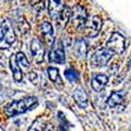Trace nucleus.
Listing matches in <instances>:
<instances>
[{
	"instance_id": "obj_4",
	"label": "nucleus",
	"mask_w": 131,
	"mask_h": 131,
	"mask_svg": "<svg viewBox=\"0 0 131 131\" xmlns=\"http://www.w3.org/2000/svg\"><path fill=\"white\" fill-rule=\"evenodd\" d=\"M116 54L112 50L104 47V49H98L97 51L92 54L91 57V64L93 66H104L110 61V59Z\"/></svg>"
},
{
	"instance_id": "obj_14",
	"label": "nucleus",
	"mask_w": 131,
	"mask_h": 131,
	"mask_svg": "<svg viewBox=\"0 0 131 131\" xmlns=\"http://www.w3.org/2000/svg\"><path fill=\"white\" fill-rule=\"evenodd\" d=\"M9 67L12 70V73H13V78H14L15 82H21L23 80V72L21 70L19 69V63L17 60V57L15 54H13L9 59Z\"/></svg>"
},
{
	"instance_id": "obj_12",
	"label": "nucleus",
	"mask_w": 131,
	"mask_h": 131,
	"mask_svg": "<svg viewBox=\"0 0 131 131\" xmlns=\"http://www.w3.org/2000/svg\"><path fill=\"white\" fill-rule=\"evenodd\" d=\"M109 78L105 74H97V76L91 80V86L96 92H101L104 89V86L107 84Z\"/></svg>"
},
{
	"instance_id": "obj_1",
	"label": "nucleus",
	"mask_w": 131,
	"mask_h": 131,
	"mask_svg": "<svg viewBox=\"0 0 131 131\" xmlns=\"http://www.w3.org/2000/svg\"><path fill=\"white\" fill-rule=\"evenodd\" d=\"M37 103H38L37 98L33 97V96H30V97L23 98L20 101L12 102V103L5 109V112H6L7 116H9V117L18 116V115L25 113L26 111H30V110H32L33 107H36Z\"/></svg>"
},
{
	"instance_id": "obj_13",
	"label": "nucleus",
	"mask_w": 131,
	"mask_h": 131,
	"mask_svg": "<svg viewBox=\"0 0 131 131\" xmlns=\"http://www.w3.org/2000/svg\"><path fill=\"white\" fill-rule=\"evenodd\" d=\"M28 131H53V125L46 123L44 118H38L31 125Z\"/></svg>"
},
{
	"instance_id": "obj_9",
	"label": "nucleus",
	"mask_w": 131,
	"mask_h": 131,
	"mask_svg": "<svg viewBox=\"0 0 131 131\" xmlns=\"http://www.w3.org/2000/svg\"><path fill=\"white\" fill-rule=\"evenodd\" d=\"M41 34H43L44 39H45L47 46H52L54 44V32H53V27L49 21H44L41 24Z\"/></svg>"
},
{
	"instance_id": "obj_21",
	"label": "nucleus",
	"mask_w": 131,
	"mask_h": 131,
	"mask_svg": "<svg viewBox=\"0 0 131 131\" xmlns=\"http://www.w3.org/2000/svg\"><path fill=\"white\" fill-rule=\"evenodd\" d=\"M28 77H30V80L33 83V84H36V85L39 84V77H38V74H37L36 72H31L30 74H28Z\"/></svg>"
},
{
	"instance_id": "obj_17",
	"label": "nucleus",
	"mask_w": 131,
	"mask_h": 131,
	"mask_svg": "<svg viewBox=\"0 0 131 131\" xmlns=\"http://www.w3.org/2000/svg\"><path fill=\"white\" fill-rule=\"evenodd\" d=\"M47 73H49V78L53 83L58 84L59 86L63 85V83H61V80H60V76H59L58 69H56V67H52L51 66V67H49V69H47Z\"/></svg>"
},
{
	"instance_id": "obj_5",
	"label": "nucleus",
	"mask_w": 131,
	"mask_h": 131,
	"mask_svg": "<svg viewBox=\"0 0 131 131\" xmlns=\"http://www.w3.org/2000/svg\"><path fill=\"white\" fill-rule=\"evenodd\" d=\"M102 19L101 17H98V15H93L91 18H88L86 20L85 25H84V33L86 34V37L89 38H95L99 34L102 30Z\"/></svg>"
},
{
	"instance_id": "obj_20",
	"label": "nucleus",
	"mask_w": 131,
	"mask_h": 131,
	"mask_svg": "<svg viewBox=\"0 0 131 131\" xmlns=\"http://www.w3.org/2000/svg\"><path fill=\"white\" fill-rule=\"evenodd\" d=\"M15 57H17V60H18V63L21 66H24V67H30V63H28V60H27V58H26V56L23 53V52H18L17 54H15Z\"/></svg>"
},
{
	"instance_id": "obj_18",
	"label": "nucleus",
	"mask_w": 131,
	"mask_h": 131,
	"mask_svg": "<svg viewBox=\"0 0 131 131\" xmlns=\"http://www.w3.org/2000/svg\"><path fill=\"white\" fill-rule=\"evenodd\" d=\"M65 78H67V80L71 83H76V82H79V72L74 69H67L65 70Z\"/></svg>"
},
{
	"instance_id": "obj_15",
	"label": "nucleus",
	"mask_w": 131,
	"mask_h": 131,
	"mask_svg": "<svg viewBox=\"0 0 131 131\" xmlns=\"http://www.w3.org/2000/svg\"><path fill=\"white\" fill-rule=\"evenodd\" d=\"M123 101H124V93L119 91H115L107 98V105L110 107H116L118 105H121L123 103Z\"/></svg>"
},
{
	"instance_id": "obj_11",
	"label": "nucleus",
	"mask_w": 131,
	"mask_h": 131,
	"mask_svg": "<svg viewBox=\"0 0 131 131\" xmlns=\"http://www.w3.org/2000/svg\"><path fill=\"white\" fill-rule=\"evenodd\" d=\"M73 52L77 56V58H79V59L85 58L86 53H88V44H86L85 40H83V39L77 40L76 43H74V45H73Z\"/></svg>"
},
{
	"instance_id": "obj_16",
	"label": "nucleus",
	"mask_w": 131,
	"mask_h": 131,
	"mask_svg": "<svg viewBox=\"0 0 131 131\" xmlns=\"http://www.w3.org/2000/svg\"><path fill=\"white\" fill-rule=\"evenodd\" d=\"M50 60L54 61L57 64H64V61H65L64 50H61V49L52 50V51L50 52Z\"/></svg>"
},
{
	"instance_id": "obj_3",
	"label": "nucleus",
	"mask_w": 131,
	"mask_h": 131,
	"mask_svg": "<svg viewBox=\"0 0 131 131\" xmlns=\"http://www.w3.org/2000/svg\"><path fill=\"white\" fill-rule=\"evenodd\" d=\"M86 20H88V12H86L85 7H83L82 5H76L71 9L70 14V25H72V27L74 28H83L85 25Z\"/></svg>"
},
{
	"instance_id": "obj_19",
	"label": "nucleus",
	"mask_w": 131,
	"mask_h": 131,
	"mask_svg": "<svg viewBox=\"0 0 131 131\" xmlns=\"http://www.w3.org/2000/svg\"><path fill=\"white\" fill-rule=\"evenodd\" d=\"M18 27H19V30H20V32L21 33H27L28 31H30V24H28L27 21H26V19L25 18H19V20H18Z\"/></svg>"
},
{
	"instance_id": "obj_6",
	"label": "nucleus",
	"mask_w": 131,
	"mask_h": 131,
	"mask_svg": "<svg viewBox=\"0 0 131 131\" xmlns=\"http://www.w3.org/2000/svg\"><path fill=\"white\" fill-rule=\"evenodd\" d=\"M106 47L110 50H112L116 54L123 53L125 50V39L122 34H119L118 32H113L110 37V39L107 40Z\"/></svg>"
},
{
	"instance_id": "obj_10",
	"label": "nucleus",
	"mask_w": 131,
	"mask_h": 131,
	"mask_svg": "<svg viewBox=\"0 0 131 131\" xmlns=\"http://www.w3.org/2000/svg\"><path fill=\"white\" fill-rule=\"evenodd\" d=\"M72 98L74 99L77 104H78V106L79 107H83V109H85L88 106V95H86V92L84 89L82 88H78L76 89L74 91L72 92Z\"/></svg>"
},
{
	"instance_id": "obj_8",
	"label": "nucleus",
	"mask_w": 131,
	"mask_h": 131,
	"mask_svg": "<svg viewBox=\"0 0 131 131\" xmlns=\"http://www.w3.org/2000/svg\"><path fill=\"white\" fill-rule=\"evenodd\" d=\"M64 11V0H49V13L51 18L58 19Z\"/></svg>"
},
{
	"instance_id": "obj_7",
	"label": "nucleus",
	"mask_w": 131,
	"mask_h": 131,
	"mask_svg": "<svg viewBox=\"0 0 131 131\" xmlns=\"http://www.w3.org/2000/svg\"><path fill=\"white\" fill-rule=\"evenodd\" d=\"M31 53L36 63H41L44 60V56H45V50H44L43 44L40 43L37 38H33L31 41Z\"/></svg>"
},
{
	"instance_id": "obj_2",
	"label": "nucleus",
	"mask_w": 131,
	"mask_h": 131,
	"mask_svg": "<svg viewBox=\"0 0 131 131\" xmlns=\"http://www.w3.org/2000/svg\"><path fill=\"white\" fill-rule=\"evenodd\" d=\"M15 41V33L8 20L0 25V50H7Z\"/></svg>"
}]
</instances>
